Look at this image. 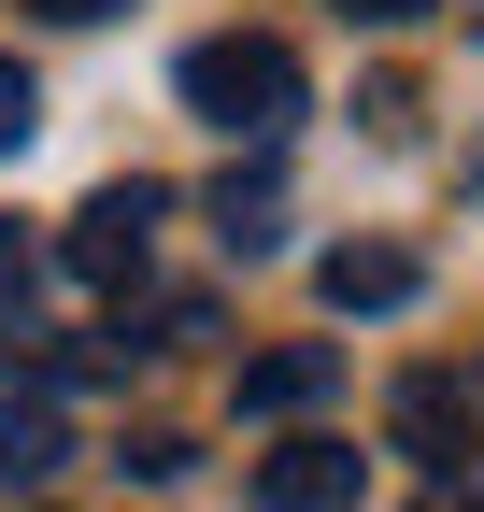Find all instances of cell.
Returning a JSON list of instances; mask_svg holds the SVG:
<instances>
[{
    "instance_id": "obj_1",
    "label": "cell",
    "mask_w": 484,
    "mask_h": 512,
    "mask_svg": "<svg viewBox=\"0 0 484 512\" xmlns=\"http://www.w3.org/2000/svg\"><path fill=\"white\" fill-rule=\"evenodd\" d=\"M186 114L228 128V143H285V114H299V57L271 29H214L186 43Z\"/></svg>"
},
{
    "instance_id": "obj_2",
    "label": "cell",
    "mask_w": 484,
    "mask_h": 512,
    "mask_svg": "<svg viewBox=\"0 0 484 512\" xmlns=\"http://www.w3.org/2000/svg\"><path fill=\"white\" fill-rule=\"evenodd\" d=\"M157 214H171V185L157 171H129V185H100V200L72 214V285H143V256H157Z\"/></svg>"
},
{
    "instance_id": "obj_3",
    "label": "cell",
    "mask_w": 484,
    "mask_h": 512,
    "mask_svg": "<svg viewBox=\"0 0 484 512\" xmlns=\"http://www.w3.org/2000/svg\"><path fill=\"white\" fill-rule=\"evenodd\" d=\"M399 456H413V470H442V484H484V427H470V399H456L442 370H413V384H399Z\"/></svg>"
},
{
    "instance_id": "obj_4",
    "label": "cell",
    "mask_w": 484,
    "mask_h": 512,
    "mask_svg": "<svg viewBox=\"0 0 484 512\" xmlns=\"http://www.w3.org/2000/svg\"><path fill=\"white\" fill-rule=\"evenodd\" d=\"M314 285H328V313H399L428 271H413V242H328V256H314Z\"/></svg>"
},
{
    "instance_id": "obj_5",
    "label": "cell",
    "mask_w": 484,
    "mask_h": 512,
    "mask_svg": "<svg viewBox=\"0 0 484 512\" xmlns=\"http://www.w3.org/2000/svg\"><path fill=\"white\" fill-rule=\"evenodd\" d=\"M356 498V441H285L257 456V512H342Z\"/></svg>"
},
{
    "instance_id": "obj_6",
    "label": "cell",
    "mask_w": 484,
    "mask_h": 512,
    "mask_svg": "<svg viewBox=\"0 0 484 512\" xmlns=\"http://www.w3.org/2000/svg\"><path fill=\"white\" fill-rule=\"evenodd\" d=\"M57 456H72V413H57L43 384L0 399V484H57Z\"/></svg>"
},
{
    "instance_id": "obj_7",
    "label": "cell",
    "mask_w": 484,
    "mask_h": 512,
    "mask_svg": "<svg viewBox=\"0 0 484 512\" xmlns=\"http://www.w3.org/2000/svg\"><path fill=\"white\" fill-rule=\"evenodd\" d=\"M328 384H342V356H328V342H271L257 370H242V413H314Z\"/></svg>"
},
{
    "instance_id": "obj_8",
    "label": "cell",
    "mask_w": 484,
    "mask_h": 512,
    "mask_svg": "<svg viewBox=\"0 0 484 512\" xmlns=\"http://www.w3.org/2000/svg\"><path fill=\"white\" fill-rule=\"evenodd\" d=\"M214 228H228V256H271V242H285V185H271V171H228V185H214Z\"/></svg>"
},
{
    "instance_id": "obj_9",
    "label": "cell",
    "mask_w": 484,
    "mask_h": 512,
    "mask_svg": "<svg viewBox=\"0 0 484 512\" xmlns=\"http://www.w3.org/2000/svg\"><path fill=\"white\" fill-rule=\"evenodd\" d=\"M29 128H43V86L15 72V57H0V157H15V143H29Z\"/></svg>"
},
{
    "instance_id": "obj_10",
    "label": "cell",
    "mask_w": 484,
    "mask_h": 512,
    "mask_svg": "<svg viewBox=\"0 0 484 512\" xmlns=\"http://www.w3.org/2000/svg\"><path fill=\"white\" fill-rule=\"evenodd\" d=\"M342 15H356V29H413L428 0H342Z\"/></svg>"
},
{
    "instance_id": "obj_11",
    "label": "cell",
    "mask_w": 484,
    "mask_h": 512,
    "mask_svg": "<svg viewBox=\"0 0 484 512\" xmlns=\"http://www.w3.org/2000/svg\"><path fill=\"white\" fill-rule=\"evenodd\" d=\"M413 512H484V484H428V498H413Z\"/></svg>"
},
{
    "instance_id": "obj_12",
    "label": "cell",
    "mask_w": 484,
    "mask_h": 512,
    "mask_svg": "<svg viewBox=\"0 0 484 512\" xmlns=\"http://www.w3.org/2000/svg\"><path fill=\"white\" fill-rule=\"evenodd\" d=\"M43 15H57V29H86V15H114V0H43Z\"/></svg>"
},
{
    "instance_id": "obj_13",
    "label": "cell",
    "mask_w": 484,
    "mask_h": 512,
    "mask_svg": "<svg viewBox=\"0 0 484 512\" xmlns=\"http://www.w3.org/2000/svg\"><path fill=\"white\" fill-rule=\"evenodd\" d=\"M0 285H29V242H15V228H0Z\"/></svg>"
}]
</instances>
